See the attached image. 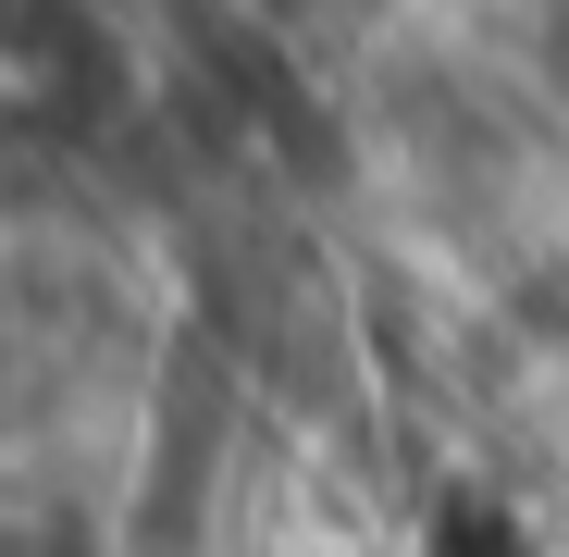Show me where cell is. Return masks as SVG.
Wrapping results in <instances>:
<instances>
[{
    "mask_svg": "<svg viewBox=\"0 0 569 557\" xmlns=\"http://www.w3.org/2000/svg\"><path fill=\"white\" fill-rule=\"evenodd\" d=\"M112 87H124V62H112L100 13H74V0H0V112L100 125Z\"/></svg>",
    "mask_w": 569,
    "mask_h": 557,
    "instance_id": "cell-1",
    "label": "cell"
},
{
    "mask_svg": "<svg viewBox=\"0 0 569 557\" xmlns=\"http://www.w3.org/2000/svg\"><path fill=\"white\" fill-rule=\"evenodd\" d=\"M421 557H532V545H520V520L496 496H446L433 533H421Z\"/></svg>",
    "mask_w": 569,
    "mask_h": 557,
    "instance_id": "cell-2",
    "label": "cell"
}]
</instances>
